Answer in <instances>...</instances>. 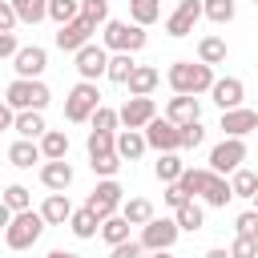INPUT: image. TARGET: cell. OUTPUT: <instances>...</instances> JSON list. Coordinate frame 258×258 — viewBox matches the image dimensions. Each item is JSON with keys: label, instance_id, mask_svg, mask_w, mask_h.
<instances>
[{"label": "cell", "instance_id": "cell-1", "mask_svg": "<svg viewBox=\"0 0 258 258\" xmlns=\"http://www.w3.org/2000/svg\"><path fill=\"white\" fill-rule=\"evenodd\" d=\"M165 81H169V89L173 93H189V97H202V93H210V85L218 81L214 77V64H194V60H173L169 64V73H165Z\"/></svg>", "mask_w": 258, "mask_h": 258}, {"label": "cell", "instance_id": "cell-2", "mask_svg": "<svg viewBox=\"0 0 258 258\" xmlns=\"http://www.w3.org/2000/svg\"><path fill=\"white\" fill-rule=\"evenodd\" d=\"M44 226H48V222H44V214H40V210H20V214H12L8 230H4L8 250H32V246L40 242Z\"/></svg>", "mask_w": 258, "mask_h": 258}, {"label": "cell", "instance_id": "cell-3", "mask_svg": "<svg viewBox=\"0 0 258 258\" xmlns=\"http://www.w3.org/2000/svg\"><path fill=\"white\" fill-rule=\"evenodd\" d=\"M48 85L40 81V77H16L8 89H4V101L16 109V113H24V109H40L44 113V105H48Z\"/></svg>", "mask_w": 258, "mask_h": 258}, {"label": "cell", "instance_id": "cell-4", "mask_svg": "<svg viewBox=\"0 0 258 258\" xmlns=\"http://www.w3.org/2000/svg\"><path fill=\"white\" fill-rule=\"evenodd\" d=\"M105 48L109 52H141L145 48V28L141 24H129V20H105V32H101Z\"/></svg>", "mask_w": 258, "mask_h": 258}, {"label": "cell", "instance_id": "cell-5", "mask_svg": "<svg viewBox=\"0 0 258 258\" xmlns=\"http://www.w3.org/2000/svg\"><path fill=\"white\" fill-rule=\"evenodd\" d=\"M97 109H101V93H97V81H77V85L69 89V97H64V121L81 125V121H89Z\"/></svg>", "mask_w": 258, "mask_h": 258}, {"label": "cell", "instance_id": "cell-6", "mask_svg": "<svg viewBox=\"0 0 258 258\" xmlns=\"http://www.w3.org/2000/svg\"><path fill=\"white\" fill-rule=\"evenodd\" d=\"M121 202H125L121 181H117V177H101V181H97V189L89 194V202H85V206H89V210H93V214L105 222V218L121 214Z\"/></svg>", "mask_w": 258, "mask_h": 258}, {"label": "cell", "instance_id": "cell-7", "mask_svg": "<svg viewBox=\"0 0 258 258\" xmlns=\"http://www.w3.org/2000/svg\"><path fill=\"white\" fill-rule=\"evenodd\" d=\"M177 234H181L177 218H149V222L141 226V238H137V242L145 246V254H149V250H173Z\"/></svg>", "mask_w": 258, "mask_h": 258}, {"label": "cell", "instance_id": "cell-8", "mask_svg": "<svg viewBox=\"0 0 258 258\" xmlns=\"http://www.w3.org/2000/svg\"><path fill=\"white\" fill-rule=\"evenodd\" d=\"M141 133H145L149 149H157V153H177L181 149V125H173L169 117H153Z\"/></svg>", "mask_w": 258, "mask_h": 258}, {"label": "cell", "instance_id": "cell-9", "mask_svg": "<svg viewBox=\"0 0 258 258\" xmlns=\"http://www.w3.org/2000/svg\"><path fill=\"white\" fill-rule=\"evenodd\" d=\"M242 161H246V141L242 137H222L210 149V169L214 173H234Z\"/></svg>", "mask_w": 258, "mask_h": 258}, {"label": "cell", "instance_id": "cell-10", "mask_svg": "<svg viewBox=\"0 0 258 258\" xmlns=\"http://www.w3.org/2000/svg\"><path fill=\"white\" fill-rule=\"evenodd\" d=\"M77 56V73H81V81H97V77H105V69H109V48L105 44H85V48H77L73 52Z\"/></svg>", "mask_w": 258, "mask_h": 258}, {"label": "cell", "instance_id": "cell-11", "mask_svg": "<svg viewBox=\"0 0 258 258\" xmlns=\"http://www.w3.org/2000/svg\"><path fill=\"white\" fill-rule=\"evenodd\" d=\"M93 32H97V24H89L85 16H77V20L60 24V32H56V48H60V52H77V48H85V44L93 40Z\"/></svg>", "mask_w": 258, "mask_h": 258}, {"label": "cell", "instance_id": "cell-12", "mask_svg": "<svg viewBox=\"0 0 258 258\" xmlns=\"http://www.w3.org/2000/svg\"><path fill=\"white\" fill-rule=\"evenodd\" d=\"M117 117H121L125 129H145V125L157 117V105H153V97H129V101L117 109Z\"/></svg>", "mask_w": 258, "mask_h": 258}, {"label": "cell", "instance_id": "cell-13", "mask_svg": "<svg viewBox=\"0 0 258 258\" xmlns=\"http://www.w3.org/2000/svg\"><path fill=\"white\" fill-rule=\"evenodd\" d=\"M198 20H202V0H181V4L169 12L165 32H169V36H189Z\"/></svg>", "mask_w": 258, "mask_h": 258}, {"label": "cell", "instance_id": "cell-14", "mask_svg": "<svg viewBox=\"0 0 258 258\" xmlns=\"http://www.w3.org/2000/svg\"><path fill=\"white\" fill-rule=\"evenodd\" d=\"M210 97H214V105L226 113V109H238V105L246 101V85H242L238 77H218V81L210 85Z\"/></svg>", "mask_w": 258, "mask_h": 258}, {"label": "cell", "instance_id": "cell-15", "mask_svg": "<svg viewBox=\"0 0 258 258\" xmlns=\"http://www.w3.org/2000/svg\"><path fill=\"white\" fill-rule=\"evenodd\" d=\"M218 129H222L226 137H246V133H254V129H258V113H254V109H246V105L226 109V113H222V121H218Z\"/></svg>", "mask_w": 258, "mask_h": 258}, {"label": "cell", "instance_id": "cell-16", "mask_svg": "<svg viewBox=\"0 0 258 258\" xmlns=\"http://www.w3.org/2000/svg\"><path fill=\"white\" fill-rule=\"evenodd\" d=\"M12 69H16V77H40V73L48 69V52H44L40 44H24V48L12 56Z\"/></svg>", "mask_w": 258, "mask_h": 258}, {"label": "cell", "instance_id": "cell-17", "mask_svg": "<svg viewBox=\"0 0 258 258\" xmlns=\"http://www.w3.org/2000/svg\"><path fill=\"white\" fill-rule=\"evenodd\" d=\"M165 117L173 125H189V121H202V101L189 97V93H173L169 105H165Z\"/></svg>", "mask_w": 258, "mask_h": 258}, {"label": "cell", "instance_id": "cell-18", "mask_svg": "<svg viewBox=\"0 0 258 258\" xmlns=\"http://www.w3.org/2000/svg\"><path fill=\"white\" fill-rule=\"evenodd\" d=\"M40 185H44V189H52V194H64V189L73 185V165H69L64 157L44 161V165H40Z\"/></svg>", "mask_w": 258, "mask_h": 258}, {"label": "cell", "instance_id": "cell-19", "mask_svg": "<svg viewBox=\"0 0 258 258\" xmlns=\"http://www.w3.org/2000/svg\"><path fill=\"white\" fill-rule=\"evenodd\" d=\"M206 206H214V210H226V202L234 198V189H230V181H226V173H214L210 169V177H206V185H202V194H198Z\"/></svg>", "mask_w": 258, "mask_h": 258}, {"label": "cell", "instance_id": "cell-20", "mask_svg": "<svg viewBox=\"0 0 258 258\" xmlns=\"http://www.w3.org/2000/svg\"><path fill=\"white\" fill-rule=\"evenodd\" d=\"M8 161H12L16 169H32L36 161H44L40 141H32V137H16V141H12V149H8Z\"/></svg>", "mask_w": 258, "mask_h": 258}, {"label": "cell", "instance_id": "cell-21", "mask_svg": "<svg viewBox=\"0 0 258 258\" xmlns=\"http://www.w3.org/2000/svg\"><path fill=\"white\" fill-rule=\"evenodd\" d=\"M157 81H161V73H157L153 64H137L133 77L125 81V89H129V97H149V93L157 89Z\"/></svg>", "mask_w": 258, "mask_h": 258}, {"label": "cell", "instance_id": "cell-22", "mask_svg": "<svg viewBox=\"0 0 258 258\" xmlns=\"http://www.w3.org/2000/svg\"><path fill=\"white\" fill-rule=\"evenodd\" d=\"M12 129H16L20 137H32V141H40V137L48 133V125H44V113H40V109H24V113H16Z\"/></svg>", "mask_w": 258, "mask_h": 258}, {"label": "cell", "instance_id": "cell-23", "mask_svg": "<svg viewBox=\"0 0 258 258\" xmlns=\"http://www.w3.org/2000/svg\"><path fill=\"white\" fill-rule=\"evenodd\" d=\"M40 214H44L48 226H64V222L73 218V202H69V194H48L44 206H40Z\"/></svg>", "mask_w": 258, "mask_h": 258}, {"label": "cell", "instance_id": "cell-24", "mask_svg": "<svg viewBox=\"0 0 258 258\" xmlns=\"http://www.w3.org/2000/svg\"><path fill=\"white\" fill-rule=\"evenodd\" d=\"M145 149H149V141H145L141 129H125V133H117V153H121V161H137Z\"/></svg>", "mask_w": 258, "mask_h": 258}, {"label": "cell", "instance_id": "cell-25", "mask_svg": "<svg viewBox=\"0 0 258 258\" xmlns=\"http://www.w3.org/2000/svg\"><path fill=\"white\" fill-rule=\"evenodd\" d=\"M69 230H73L77 238H97V234H101V218H97L89 206H81V210H73V218H69Z\"/></svg>", "mask_w": 258, "mask_h": 258}, {"label": "cell", "instance_id": "cell-26", "mask_svg": "<svg viewBox=\"0 0 258 258\" xmlns=\"http://www.w3.org/2000/svg\"><path fill=\"white\" fill-rule=\"evenodd\" d=\"M121 218H125L129 226H145V222L157 218V214H153V202H149V198H129V202H121Z\"/></svg>", "mask_w": 258, "mask_h": 258}, {"label": "cell", "instance_id": "cell-27", "mask_svg": "<svg viewBox=\"0 0 258 258\" xmlns=\"http://www.w3.org/2000/svg\"><path fill=\"white\" fill-rule=\"evenodd\" d=\"M226 56H230V48H226L222 36H202V40H198V60H202V64H222Z\"/></svg>", "mask_w": 258, "mask_h": 258}, {"label": "cell", "instance_id": "cell-28", "mask_svg": "<svg viewBox=\"0 0 258 258\" xmlns=\"http://www.w3.org/2000/svg\"><path fill=\"white\" fill-rule=\"evenodd\" d=\"M133 69H137L133 52H113V56H109V69H105V77H109L113 85H125V81L133 77Z\"/></svg>", "mask_w": 258, "mask_h": 258}, {"label": "cell", "instance_id": "cell-29", "mask_svg": "<svg viewBox=\"0 0 258 258\" xmlns=\"http://www.w3.org/2000/svg\"><path fill=\"white\" fill-rule=\"evenodd\" d=\"M173 218H177V226H181V230H189V234H198V230L206 226V210H202L194 198H189L185 206H177V210H173Z\"/></svg>", "mask_w": 258, "mask_h": 258}, {"label": "cell", "instance_id": "cell-30", "mask_svg": "<svg viewBox=\"0 0 258 258\" xmlns=\"http://www.w3.org/2000/svg\"><path fill=\"white\" fill-rule=\"evenodd\" d=\"M40 153H44V161L69 157V133H60V129H48V133L40 137Z\"/></svg>", "mask_w": 258, "mask_h": 258}, {"label": "cell", "instance_id": "cell-31", "mask_svg": "<svg viewBox=\"0 0 258 258\" xmlns=\"http://www.w3.org/2000/svg\"><path fill=\"white\" fill-rule=\"evenodd\" d=\"M181 169H185V161L177 157V153H157V161H153V173H157V181H177L181 177Z\"/></svg>", "mask_w": 258, "mask_h": 258}, {"label": "cell", "instance_id": "cell-32", "mask_svg": "<svg viewBox=\"0 0 258 258\" xmlns=\"http://www.w3.org/2000/svg\"><path fill=\"white\" fill-rule=\"evenodd\" d=\"M234 12H238L234 0H202V16H206L210 24H230Z\"/></svg>", "mask_w": 258, "mask_h": 258}, {"label": "cell", "instance_id": "cell-33", "mask_svg": "<svg viewBox=\"0 0 258 258\" xmlns=\"http://www.w3.org/2000/svg\"><path fill=\"white\" fill-rule=\"evenodd\" d=\"M12 8H16V16H20V24H40V20H48V0H12Z\"/></svg>", "mask_w": 258, "mask_h": 258}, {"label": "cell", "instance_id": "cell-34", "mask_svg": "<svg viewBox=\"0 0 258 258\" xmlns=\"http://www.w3.org/2000/svg\"><path fill=\"white\" fill-rule=\"evenodd\" d=\"M230 189H234V198H254V194H258V173L238 165V169L230 173Z\"/></svg>", "mask_w": 258, "mask_h": 258}, {"label": "cell", "instance_id": "cell-35", "mask_svg": "<svg viewBox=\"0 0 258 258\" xmlns=\"http://www.w3.org/2000/svg\"><path fill=\"white\" fill-rule=\"evenodd\" d=\"M129 16H133V24L149 28L161 16V0H129Z\"/></svg>", "mask_w": 258, "mask_h": 258}, {"label": "cell", "instance_id": "cell-36", "mask_svg": "<svg viewBox=\"0 0 258 258\" xmlns=\"http://www.w3.org/2000/svg\"><path fill=\"white\" fill-rule=\"evenodd\" d=\"M89 157H101V153H117V133H105V129H89V141H85Z\"/></svg>", "mask_w": 258, "mask_h": 258}, {"label": "cell", "instance_id": "cell-37", "mask_svg": "<svg viewBox=\"0 0 258 258\" xmlns=\"http://www.w3.org/2000/svg\"><path fill=\"white\" fill-rule=\"evenodd\" d=\"M206 177H210V165H206V169L185 165V169H181V177H177V185H181L189 198H198V194H202V185H206Z\"/></svg>", "mask_w": 258, "mask_h": 258}, {"label": "cell", "instance_id": "cell-38", "mask_svg": "<svg viewBox=\"0 0 258 258\" xmlns=\"http://www.w3.org/2000/svg\"><path fill=\"white\" fill-rule=\"evenodd\" d=\"M101 238H105L109 246H117V242H125V238H129V222H125L121 214H113V218H105V222H101Z\"/></svg>", "mask_w": 258, "mask_h": 258}, {"label": "cell", "instance_id": "cell-39", "mask_svg": "<svg viewBox=\"0 0 258 258\" xmlns=\"http://www.w3.org/2000/svg\"><path fill=\"white\" fill-rule=\"evenodd\" d=\"M81 16V0H48V20L56 24H69Z\"/></svg>", "mask_w": 258, "mask_h": 258}, {"label": "cell", "instance_id": "cell-40", "mask_svg": "<svg viewBox=\"0 0 258 258\" xmlns=\"http://www.w3.org/2000/svg\"><path fill=\"white\" fill-rule=\"evenodd\" d=\"M0 202H4V206H8L12 214H20V210H32V194H28L24 185H8Z\"/></svg>", "mask_w": 258, "mask_h": 258}, {"label": "cell", "instance_id": "cell-41", "mask_svg": "<svg viewBox=\"0 0 258 258\" xmlns=\"http://www.w3.org/2000/svg\"><path fill=\"white\" fill-rule=\"evenodd\" d=\"M89 165H93V173H97V177H117V169H121V153H101V157H89Z\"/></svg>", "mask_w": 258, "mask_h": 258}, {"label": "cell", "instance_id": "cell-42", "mask_svg": "<svg viewBox=\"0 0 258 258\" xmlns=\"http://www.w3.org/2000/svg\"><path fill=\"white\" fill-rule=\"evenodd\" d=\"M89 125L93 129H105V133H117V125H121V117H117V109H109V105H101L93 117H89Z\"/></svg>", "mask_w": 258, "mask_h": 258}, {"label": "cell", "instance_id": "cell-43", "mask_svg": "<svg viewBox=\"0 0 258 258\" xmlns=\"http://www.w3.org/2000/svg\"><path fill=\"white\" fill-rule=\"evenodd\" d=\"M81 16L89 24H105L109 20V0H81Z\"/></svg>", "mask_w": 258, "mask_h": 258}, {"label": "cell", "instance_id": "cell-44", "mask_svg": "<svg viewBox=\"0 0 258 258\" xmlns=\"http://www.w3.org/2000/svg\"><path fill=\"white\" fill-rule=\"evenodd\" d=\"M202 141H206V125H202V121L181 125V149H198Z\"/></svg>", "mask_w": 258, "mask_h": 258}, {"label": "cell", "instance_id": "cell-45", "mask_svg": "<svg viewBox=\"0 0 258 258\" xmlns=\"http://www.w3.org/2000/svg\"><path fill=\"white\" fill-rule=\"evenodd\" d=\"M234 230H238L242 238H258V210L238 214V218H234Z\"/></svg>", "mask_w": 258, "mask_h": 258}, {"label": "cell", "instance_id": "cell-46", "mask_svg": "<svg viewBox=\"0 0 258 258\" xmlns=\"http://www.w3.org/2000/svg\"><path fill=\"white\" fill-rule=\"evenodd\" d=\"M230 258H258V238H234V246H230Z\"/></svg>", "mask_w": 258, "mask_h": 258}, {"label": "cell", "instance_id": "cell-47", "mask_svg": "<svg viewBox=\"0 0 258 258\" xmlns=\"http://www.w3.org/2000/svg\"><path fill=\"white\" fill-rule=\"evenodd\" d=\"M109 258H145V246L133 242V238H125V242H117V246L109 250Z\"/></svg>", "mask_w": 258, "mask_h": 258}, {"label": "cell", "instance_id": "cell-48", "mask_svg": "<svg viewBox=\"0 0 258 258\" xmlns=\"http://www.w3.org/2000/svg\"><path fill=\"white\" fill-rule=\"evenodd\" d=\"M161 198H165V206H169V210H177V206H185V202H189V194H185V189H181L177 181H169Z\"/></svg>", "mask_w": 258, "mask_h": 258}, {"label": "cell", "instance_id": "cell-49", "mask_svg": "<svg viewBox=\"0 0 258 258\" xmlns=\"http://www.w3.org/2000/svg\"><path fill=\"white\" fill-rule=\"evenodd\" d=\"M16 24H20V16H16L12 0H0V32H12Z\"/></svg>", "mask_w": 258, "mask_h": 258}, {"label": "cell", "instance_id": "cell-50", "mask_svg": "<svg viewBox=\"0 0 258 258\" xmlns=\"http://www.w3.org/2000/svg\"><path fill=\"white\" fill-rule=\"evenodd\" d=\"M16 52H20L16 36H12V32H0V60H4V56H16Z\"/></svg>", "mask_w": 258, "mask_h": 258}, {"label": "cell", "instance_id": "cell-51", "mask_svg": "<svg viewBox=\"0 0 258 258\" xmlns=\"http://www.w3.org/2000/svg\"><path fill=\"white\" fill-rule=\"evenodd\" d=\"M12 121H16V109H12L8 101H0V133H4V129H12Z\"/></svg>", "mask_w": 258, "mask_h": 258}, {"label": "cell", "instance_id": "cell-52", "mask_svg": "<svg viewBox=\"0 0 258 258\" xmlns=\"http://www.w3.org/2000/svg\"><path fill=\"white\" fill-rule=\"evenodd\" d=\"M8 222H12V210L0 202V230H8Z\"/></svg>", "mask_w": 258, "mask_h": 258}, {"label": "cell", "instance_id": "cell-53", "mask_svg": "<svg viewBox=\"0 0 258 258\" xmlns=\"http://www.w3.org/2000/svg\"><path fill=\"white\" fill-rule=\"evenodd\" d=\"M206 258H230V250H222V246H214V250H206Z\"/></svg>", "mask_w": 258, "mask_h": 258}, {"label": "cell", "instance_id": "cell-54", "mask_svg": "<svg viewBox=\"0 0 258 258\" xmlns=\"http://www.w3.org/2000/svg\"><path fill=\"white\" fill-rule=\"evenodd\" d=\"M48 258H81V254H73V250H52Z\"/></svg>", "mask_w": 258, "mask_h": 258}, {"label": "cell", "instance_id": "cell-55", "mask_svg": "<svg viewBox=\"0 0 258 258\" xmlns=\"http://www.w3.org/2000/svg\"><path fill=\"white\" fill-rule=\"evenodd\" d=\"M149 258H173L169 250H149Z\"/></svg>", "mask_w": 258, "mask_h": 258}, {"label": "cell", "instance_id": "cell-56", "mask_svg": "<svg viewBox=\"0 0 258 258\" xmlns=\"http://www.w3.org/2000/svg\"><path fill=\"white\" fill-rule=\"evenodd\" d=\"M250 202H254V210H258V194H254V198H250Z\"/></svg>", "mask_w": 258, "mask_h": 258}, {"label": "cell", "instance_id": "cell-57", "mask_svg": "<svg viewBox=\"0 0 258 258\" xmlns=\"http://www.w3.org/2000/svg\"><path fill=\"white\" fill-rule=\"evenodd\" d=\"M254 8H258V0H254Z\"/></svg>", "mask_w": 258, "mask_h": 258}]
</instances>
